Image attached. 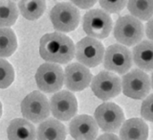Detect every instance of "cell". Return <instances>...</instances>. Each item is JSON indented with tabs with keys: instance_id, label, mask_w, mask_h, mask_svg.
<instances>
[{
	"instance_id": "cell-27",
	"label": "cell",
	"mask_w": 153,
	"mask_h": 140,
	"mask_svg": "<svg viewBox=\"0 0 153 140\" xmlns=\"http://www.w3.org/2000/svg\"><path fill=\"white\" fill-rule=\"evenodd\" d=\"M146 37L148 40L153 42V16L146 23Z\"/></svg>"
},
{
	"instance_id": "cell-1",
	"label": "cell",
	"mask_w": 153,
	"mask_h": 140,
	"mask_svg": "<svg viewBox=\"0 0 153 140\" xmlns=\"http://www.w3.org/2000/svg\"><path fill=\"white\" fill-rule=\"evenodd\" d=\"M39 54L45 61L66 64L75 57V45L69 37L61 33L45 34L40 38Z\"/></svg>"
},
{
	"instance_id": "cell-15",
	"label": "cell",
	"mask_w": 153,
	"mask_h": 140,
	"mask_svg": "<svg viewBox=\"0 0 153 140\" xmlns=\"http://www.w3.org/2000/svg\"><path fill=\"white\" fill-rule=\"evenodd\" d=\"M120 140H147L148 126L141 118H130L120 129Z\"/></svg>"
},
{
	"instance_id": "cell-20",
	"label": "cell",
	"mask_w": 153,
	"mask_h": 140,
	"mask_svg": "<svg viewBox=\"0 0 153 140\" xmlns=\"http://www.w3.org/2000/svg\"><path fill=\"white\" fill-rule=\"evenodd\" d=\"M18 9L21 16L27 20H36L44 13L46 10L45 1L33 0V1H19Z\"/></svg>"
},
{
	"instance_id": "cell-25",
	"label": "cell",
	"mask_w": 153,
	"mask_h": 140,
	"mask_svg": "<svg viewBox=\"0 0 153 140\" xmlns=\"http://www.w3.org/2000/svg\"><path fill=\"white\" fill-rule=\"evenodd\" d=\"M141 115L146 121L153 122V94L143 100L141 107Z\"/></svg>"
},
{
	"instance_id": "cell-4",
	"label": "cell",
	"mask_w": 153,
	"mask_h": 140,
	"mask_svg": "<svg viewBox=\"0 0 153 140\" xmlns=\"http://www.w3.org/2000/svg\"><path fill=\"white\" fill-rule=\"evenodd\" d=\"M112 27L111 16L100 9L90 10L83 16L82 28L89 37L98 40L106 38L111 33Z\"/></svg>"
},
{
	"instance_id": "cell-13",
	"label": "cell",
	"mask_w": 153,
	"mask_h": 140,
	"mask_svg": "<svg viewBox=\"0 0 153 140\" xmlns=\"http://www.w3.org/2000/svg\"><path fill=\"white\" fill-rule=\"evenodd\" d=\"M92 77V73L87 67L79 62H74L65 68L64 85L71 91H81L88 88Z\"/></svg>"
},
{
	"instance_id": "cell-21",
	"label": "cell",
	"mask_w": 153,
	"mask_h": 140,
	"mask_svg": "<svg viewBox=\"0 0 153 140\" xmlns=\"http://www.w3.org/2000/svg\"><path fill=\"white\" fill-rule=\"evenodd\" d=\"M17 48L16 34L10 28L0 29V58L11 57Z\"/></svg>"
},
{
	"instance_id": "cell-28",
	"label": "cell",
	"mask_w": 153,
	"mask_h": 140,
	"mask_svg": "<svg viewBox=\"0 0 153 140\" xmlns=\"http://www.w3.org/2000/svg\"><path fill=\"white\" fill-rule=\"evenodd\" d=\"M95 140H120V138L114 133H103Z\"/></svg>"
},
{
	"instance_id": "cell-23",
	"label": "cell",
	"mask_w": 153,
	"mask_h": 140,
	"mask_svg": "<svg viewBox=\"0 0 153 140\" xmlns=\"http://www.w3.org/2000/svg\"><path fill=\"white\" fill-rule=\"evenodd\" d=\"M14 70L9 61L0 59V89H5L13 84Z\"/></svg>"
},
{
	"instance_id": "cell-10",
	"label": "cell",
	"mask_w": 153,
	"mask_h": 140,
	"mask_svg": "<svg viewBox=\"0 0 153 140\" xmlns=\"http://www.w3.org/2000/svg\"><path fill=\"white\" fill-rule=\"evenodd\" d=\"M103 66L106 71L120 75L130 70L133 61L132 54L127 47L121 44H112L104 51Z\"/></svg>"
},
{
	"instance_id": "cell-24",
	"label": "cell",
	"mask_w": 153,
	"mask_h": 140,
	"mask_svg": "<svg viewBox=\"0 0 153 140\" xmlns=\"http://www.w3.org/2000/svg\"><path fill=\"white\" fill-rule=\"evenodd\" d=\"M127 2L126 1H115V2H110V1H104L102 0L100 1V7L102 8V11L106 13H120L123 10V8L126 6Z\"/></svg>"
},
{
	"instance_id": "cell-19",
	"label": "cell",
	"mask_w": 153,
	"mask_h": 140,
	"mask_svg": "<svg viewBox=\"0 0 153 140\" xmlns=\"http://www.w3.org/2000/svg\"><path fill=\"white\" fill-rule=\"evenodd\" d=\"M126 6L131 16L140 21L149 20L153 16V0H130Z\"/></svg>"
},
{
	"instance_id": "cell-2",
	"label": "cell",
	"mask_w": 153,
	"mask_h": 140,
	"mask_svg": "<svg viewBox=\"0 0 153 140\" xmlns=\"http://www.w3.org/2000/svg\"><path fill=\"white\" fill-rule=\"evenodd\" d=\"M145 36L143 23L132 16H121L115 23L114 37L123 46H135L140 43Z\"/></svg>"
},
{
	"instance_id": "cell-16",
	"label": "cell",
	"mask_w": 153,
	"mask_h": 140,
	"mask_svg": "<svg viewBox=\"0 0 153 140\" xmlns=\"http://www.w3.org/2000/svg\"><path fill=\"white\" fill-rule=\"evenodd\" d=\"M132 61L142 71L149 72L153 70V42L143 40L134 46Z\"/></svg>"
},
{
	"instance_id": "cell-29",
	"label": "cell",
	"mask_w": 153,
	"mask_h": 140,
	"mask_svg": "<svg viewBox=\"0 0 153 140\" xmlns=\"http://www.w3.org/2000/svg\"><path fill=\"white\" fill-rule=\"evenodd\" d=\"M150 86H151L152 89H153V72H152V74H151V79H150Z\"/></svg>"
},
{
	"instance_id": "cell-17",
	"label": "cell",
	"mask_w": 153,
	"mask_h": 140,
	"mask_svg": "<svg viewBox=\"0 0 153 140\" xmlns=\"http://www.w3.org/2000/svg\"><path fill=\"white\" fill-rule=\"evenodd\" d=\"M9 140H36L35 126L23 118H16L11 121L7 129Z\"/></svg>"
},
{
	"instance_id": "cell-3",
	"label": "cell",
	"mask_w": 153,
	"mask_h": 140,
	"mask_svg": "<svg viewBox=\"0 0 153 140\" xmlns=\"http://www.w3.org/2000/svg\"><path fill=\"white\" fill-rule=\"evenodd\" d=\"M50 19L57 33H70L79 26L80 13L71 2H59L52 8Z\"/></svg>"
},
{
	"instance_id": "cell-26",
	"label": "cell",
	"mask_w": 153,
	"mask_h": 140,
	"mask_svg": "<svg viewBox=\"0 0 153 140\" xmlns=\"http://www.w3.org/2000/svg\"><path fill=\"white\" fill-rule=\"evenodd\" d=\"M73 5L76 8H81V9H89V8H92L94 5L97 3V1L95 0H86V1H72L71 2Z\"/></svg>"
},
{
	"instance_id": "cell-14",
	"label": "cell",
	"mask_w": 153,
	"mask_h": 140,
	"mask_svg": "<svg viewBox=\"0 0 153 140\" xmlns=\"http://www.w3.org/2000/svg\"><path fill=\"white\" fill-rule=\"evenodd\" d=\"M69 131L75 140H95L99 133V127L90 115L80 114L71 120Z\"/></svg>"
},
{
	"instance_id": "cell-8",
	"label": "cell",
	"mask_w": 153,
	"mask_h": 140,
	"mask_svg": "<svg viewBox=\"0 0 153 140\" xmlns=\"http://www.w3.org/2000/svg\"><path fill=\"white\" fill-rule=\"evenodd\" d=\"M75 56L85 67H96L103 61L104 46L95 38L85 37L75 45Z\"/></svg>"
},
{
	"instance_id": "cell-9",
	"label": "cell",
	"mask_w": 153,
	"mask_h": 140,
	"mask_svg": "<svg viewBox=\"0 0 153 140\" xmlns=\"http://www.w3.org/2000/svg\"><path fill=\"white\" fill-rule=\"evenodd\" d=\"M150 88L149 76L138 68L132 69L123 77V93L131 99L142 100L146 98L150 92Z\"/></svg>"
},
{
	"instance_id": "cell-7",
	"label": "cell",
	"mask_w": 153,
	"mask_h": 140,
	"mask_svg": "<svg viewBox=\"0 0 153 140\" xmlns=\"http://www.w3.org/2000/svg\"><path fill=\"white\" fill-rule=\"evenodd\" d=\"M95 121L106 133L118 132L124 122V113L117 104L112 102H105L96 109Z\"/></svg>"
},
{
	"instance_id": "cell-22",
	"label": "cell",
	"mask_w": 153,
	"mask_h": 140,
	"mask_svg": "<svg viewBox=\"0 0 153 140\" xmlns=\"http://www.w3.org/2000/svg\"><path fill=\"white\" fill-rule=\"evenodd\" d=\"M18 17V8L13 1L0 0V29L9 28L16 23Z\"/></svg>"
},
{
	"instance_id": "cell-11",
	"label": "cell",
	"mask_w": 153,
	"mask_h": 140,
	"mask_svg": "<svg viewBox=\"0 0 153 140\" xmlns=\"http://www.w3.org/2000/svg\"><path fill=\"white\" fill-rule=\"evenodd\" d=\"M91 89L96 97L107 101L117 97L122 91V81L116 74L100 71L91 81Z\"/></svg>"
},
{
	"instance_id": "cell-12",
	"label": "cell",
	"mask_w": 153,
	"mask_h": 140,
	"mask_svg": "<svg viewBox=\"0 0 153 140\" xmlns=\"http://www.w3.org/2000/svg\"><path fill=\"white\" fill-rule=\"evenodd\" d=\"M50 110L59 121H68L78 112V101L68 90H59L51 98Z\"/></svg>"
},
{
	"instance_id": "cell-30",
	"label": "cell",
	"mask_w": 153,
	"mask_h": 140,
	"mask_svg": "<svg viewBox=\"0 0 153 140\" xmlns=\"http://www.w3.org/2000/svg\"><path fill=\"white\" fill-rule=\"evenodd\" d=\"M1 115H2V104L0 102V118H1Z\"/></svg>"
},
{
	"instance_id": "cell-5",
	"label": "cell",
	"mask_w": 153,
	"mask_h": 140,
	"mask_svg": "<svg viewBox=\"0 0 153 140\" xmlns=\"http://www.w3.org/2000/svg\"><path fill=\"white\" fill-rule=\"evenodd\" d=\"M21 113L27 121L42 123L50 115V103L46 96L39 91L29 93L21 102Z\"/></svg>"
},
{
	"instance_id": "cell-18",
	"label": "cell",
	"mask_w": 153,
	"mask_h": 140,
	"mask_svg": "<svg viewBox=\"0 0 153 140\" xmlns=\"http://www.w3.org/2000/svg\"><path fill=\"white\" fill-rule=\"evenodd\" d=\"M66 136L64 125L54 118L43 121L36 130L37 140H65Z\"/></svg>"
},
{
	"instance_id": "cell-6",
	"label": "cell",
	"mask_w": 153,
	"mask_h": 140,
	"mask_svg": "<svg viewBox=\"0 0 153 140\" xmlns=\"http://www.w3.org/2000/svg\"><path fill=\"white\" fill-rule=\"evenodd\" d=\"M37 88L45 93H56L64 84V72L59 64L45 62L36 72Z\"/></svg>"
}]
</instances>
